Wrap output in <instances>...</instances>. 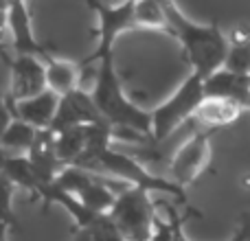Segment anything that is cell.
<instances>
[{
    "label": "cell",
    "instance_id": "obj_29",
    "mask_svg": "<svg viewBox=\"0 0 250 241\" xmlns=\"http://www.w3.org/2000/svg\"><path fill=\"white\" fill-rule=\"evenodd\" d=\"M248 77H250V75H248Z\"/></svg>",
    "mask_w": 250,
    "mask_h": 241
},
{
    "label": "cell",
    "instance_id": "obj_14",
    "mask_svg": "<svg viewBox=\"0 0 250 241\" xmlns=\"http://www.w3.org/2000/svg\"><path fill=\"white\" fill-rule=\"evenodd\" d=\"M242 105L233 103V101H224V99H204V103L198 108L193 120L200 127L208 129V132H215L220 127L226 125H233L235 120L242 114Z\"/></svg>",
    "mask_w": 250,
    "mask_h": 241
},
{
    "label": "cell",
    "instance_id": "obj_22",
    "mask_svg": "<svg viewBox=\"0 0 250 241\" xmlns=\"http://www.w3.org/2000/svg\"><path fill=\"white\" fill-rule=\"evenodd\" d=\"M224 68L237 75H250V44H233L229 48Z\"/></svg>",
    "mask_w": 250,
    "mask_h": 241
},
{
    "label": "cell",
    "instance_id": "obj_20",
    "mask_svg": "<svg viewBox=\"0 0 250 241\" xmlns=\"http://www.w3.org/2000/svg\"><path fill=\"white\" fill-rule=\"evenodd\" d=\"M73 241H125L119 233V228L114 226V221L110 220V215H101L97 221H92L88 228L75 230Z\"/></svg>",
    "mask_w": 250,
    "mask_h": 241
},
{
    "label": "cell",
    "instance_id": "obj_27",
    "mask_svg": "<svg viewBox=\"0 0 250 241\" xmlns=\"http://www.w3.org/2000/svg\"><path fill=\"white\" fill-rule=\"evenodd\" d=\"M0 241H7V237H0Z\"/></svg>",
    "mask_w": 250,
    "mask_h": 241
},
{
    "label": "cell",
    "instance_id": "obj_24",
    "mask_svg": "<svg viewBox=\"0 0 250 241\" xmlns=\"http://www.w3.org/2000/svg\"><path fill=\"white\" fill-rule=\"evenodd\" d=\"M7 16H9V2H0V38L7 31Z\"/></svg>",
    "mask_w": 250,
    "mask_h": 241
},
{
    "label": "cell",
    "instance_id": "obj_28",
    "mask_svg": "<svg viewBox=\"0 0 250 241\" xmlns=\"http://www.w3.org/2000/svg\"><path fill=\"white\" fill-rule=\"evenodd\" d=\"M0 40H2V38H0ZM0 53H2V48H0Z\"/></svg>",
    "mask_w": 250,
    "mask_h": 241
},
{
    "label": "cell",
    "instance_id": "obj_10",
    "mask_svg": "<svg viewBox=\"0 0 250 241\" xmlns=\"http://www.w3.org/2000/svg\"><path fill=\"white\" fill-rule=\"evenodd\" d=\"M7 31L11 35V46L16 51V55H31V57H42V60L48 55L46 48L35 40L29 7L24 2H20V0L9 2Z\"/></svg>",
    "mask_w": 250,
    "mask_h": 241
},
{
    "label": "cell",
    "instance_id": "obj_8",
    "mask_svg": "<svg viewBox=\"0 0 250 241\" xmlns=\"http://www.w3.org/2000/svg\"><path fill=\"white\" fill-rule=\"evenodd\" d=\"M11 83H9V99L13 103L26 101L48 90L46 86V64L42 57L16 55L11 61Z\"/></svg>",
    "mask_w": 250,
    "mask_h": 241
},
{
    "label": "cell",
    "instance_id": "obj_17",
    "mask_svg": "<svg viewBox=\"0 0 250 241\" xmlns=\"http://www.w3.org/2000/svg\"><path fill=\"white\" fill-rule=\"evenodd\" d=\"M38 132L40 129L31 127L24 120L13 119V123L9 125L7 132L0 138V147H2L4 154H9V156H26L31 151V147H33Z\"/></svg>",
    "mask_w": 250,
    "mask_h": 241
},
{
    "label": "cell",
    "instance_id": "obj_5",
    "mask_svg": "<svg viewBox=\"0 0 250 241\" xmlns=\"http://www.w3.org/2000/svg\"><path fill=\"white\" fill-rule=\"evenodd\" d=\"M125 241H149L156 226V202L147 191L127 189L121 191L114 208L108 213Z\"/></svg>",
    "mask_w": 250,
    "mask_h": 241
},
{
    "label": "cell",
    "instance_id": "obj_18",
    "mask_svg": "<svg viewBox=\"0 0 250 241\" xmlns=\"http://www.w3.org/2000/svg\"><path fill=\"white\" fill-rule=\"evenodd\" d=\"M55 151L64 167L77 164V160L82 158L83 151H86V125H83V127L64 129V132L55 134Z\"/></svg>",
    "mask_w": 250,
    "mask_h": 241
},
{
    "label": "cell",
    "instance_id": "obj_21",
    "mask_svg": "<svg viewBox=\"0 0 250 241\" xmlns=\"http://www.w3.org/2000/svg\"><path fill=\"white\" fill-rule=\"evenodd\" d=\"M13 191H16V184L4 173H0V237H7V230L16 224L11 208Z\"/></svg>",
    "mask_w": 250,
    "mask_h": 241
},
{
    "label": "cell",
    "instance_id": "obj_3",
    "mask_svg": "<svg viewBox=\"0 0 250 241\" xmlns=\"http://www.w3.org/2000/svg\"><path fill=\"white\" fill-rule=\"evenodd\" d=\"M86 171L99 173L105 178H114V180H121L125 184L134 186V189L147 191V193H167V195H176L180 202H185V189H180L178 184H173L169 178L165 176H154L149 173L136 158H129L127 154L108 147L105 151H101L99 156L90 160L86 164Z\"/></svg>",
    "mask_w": 250,
    "mask_h": 241
},
{
    "label": "cell",
    "instance_id": "obj_19",
    "mask_svg": "<svg viewBox=\"0 0 250 241\" xmlns=\"http://www.w3.org/2000/svg\"><path fill=\"white\" fill-rule=\"evenodd\" d=\"M136 26L138 29H158L169 33V22L163 2H156V0L136 2Z\"/></svg>",
    "mask_w": 250,
    "mask_h": 241
},
{
    "label": "cell",
    "instance_id": "obj_12",
    "mask_svg": "<svg viewBox=\"0 0 250 241\" xmlns=\"http://www.w3.org/2000/svg\"><path fill=\"white\" fill-rule=\"evenodd\" d=\"M204 95L207 99H224L250 108V77L222 68L204 81Z\"/></svg>",
    "mask_w": 250,
    "mask_h": 241
},
{
    "label": "cell",
    "instance_id": "obj_6",
    "mask_svg": "<svg viewBox=\"0 0 250 241\" xmlns=\"http://www.w3.org/2000/svg\"><path fill=\"white\" fill-rule=\"evenodd\" d=\"M88 7L97 13V48L86 60V66L92 61H104L112 57V48L117 38L125 31L138 29L136 26V2H121V4H108V2H88Z\"/></svg>",
    "mask_w": 250,
    "mask_h": 241
},
{
    "label": "cell",
    "instance_id": "obj_26",
    "mask_svg": "<svg viewBox=\"0 0 250 241\" xmlns=\"http://www.w3.org/2000/svg\"><path fill=\"white\" fill-rule=\"evenodd\" d=\"M176 241H189L185 235V230H182V217L176 221Z\"/></svg>",
    "mask_w": 250,
    "mask_h": 241
},
{
    "label": "cell",
    "instance_id": "obj_4",
    "mask_svg": "<svg viewBox=\"0 0 250 241\" xmlns=\"http://www.w3.org/2000/svg\"><path fill=\"white\" fill-rule=\"evenodd\" d=\"M204 79L191 73L185 81L178 86V90L169 97L165 103L156 105L151 110V142H163L169 138L182 123L193 120L198 108L204 103Z\"/></svg>",
    "mask_w": 250,
    "mask_h": 241
},
{
    "label": "cell",
    "instance_id": "obj_23",
    "mask_svg": "<svg viewBox=\"0 0 250 241\" xmlns=\"http://www.w3.org/2000/svg\"><path fill=\"white\" fill-rule=\"evenodd\" d=\"M13 123V112H11V103H9V97L2 90V79H0V138L7 132V127Z\"/></svg>",
    "mask_w": 250,
    "mask_h": 241
},
{
    "label": "cell",
    "instance_id": "obj_25",
    "mask_svg": "<svg viewBox=\"0 0 250 241\" xmlns=\"http://www.w3.org/2000/svg\"><path fill=\"white\" fill-rule=\"evenodd\" d=\"M239 189L246 191V193H250V171L239 176Z\"/></svg>",
    "mask_w": 250,
    "mask_h": 241
},
{
    "label": "cell",
    "instance_id": "obj_2",
    "mask_svg": "<svg viewBox=\"0 0 250 241\" xmlns=\"http://www.w3.org/2000/svg\"><path fill=\"white\" fill-rule=\"evenodd\" d=\"M99 114L112 127H129L151 138V110L138 108L125 95L121 77L114 68V57L99 61L95 73V81L90 88Z\"/></svg>",
    "mask_w": 250,
    "mask_h": 241
},
{
    "label": "cell",
    "instance_id": "obj_1",
    "mask_svg": "<svg viewBox=\"0 0 250 241\" xmlns=\"http://www.w3.org/2000/svg\"><path fill=\"white\" fill-rule=\"evenodd\" d=\"M165 13L169 22V33L176 35V40L182 44L185 60L189 61L191 70L198 77L207 81L211 75L224 68L226 55H229V38L220 31V26L213 24H198L189 20L180 7L173 2H163Z\"/></svg>",
    "mask_w": 250,
    "mask_h": 241
},
{
    "label": "cell",
    "instance_id": "obj_9",
    "mask_svg": "<svg viewBox=\"0 0 250 241\" xmlns=\"http://www.w3.org/2000/svg\"><path fill=\"white\" fill-rule=\"evenodd\" d=\"M101 120H104V117H101L99 110H97L90 90L79 88V90L62 97L57 117L51 125V132L60 134V132H64V129L83 127V125H95V123H101Z\"/></svg>",
    "mask_w": 250,
    "mask_h": 241
},
{
    "label": "cell",
    "instance_id": "obj_15",
    "mask_svg": "<svg viewBox=\"0 0 250 241\" xmlns=\"http://www.w3.org/2000/svg\"><path fill=\"white\" fill-rule=\"evenodd\" d=\"M44 64H46V86H48V90H53L55 95L66 97L82 88L79 86V81H82L79 68L73 61L60 60V57L48 53V55L44 57Z\"/></svg>",
    "mask_w": 250,
    "mask_h": 241
},
{
    "label": "cell",
    "instance_id": "obj_16",
    "mask_svg": "<svg viewBox=\"0 0 250 241\" xmlns=\"http://www.w3.org/2000/svg\"><path fill=\"white\" fill-rule=\"evenodd\" d=\"M2 173L9 178V180L16 184V189H26L38 198L40 191L44 189L46 184H42L35 173L33 164L26 156H7V162L2 167Z\"/></svg>",
    "mask_w": 250,
    "mask_h": 241
},
{
    "label": "cell",
    "instance_id": "obj_13",
    "mask_svg": "<svg viewBox=\"0 0 250 241\" xmlns=\"http://www.w3.org/2000/svg\"><path fill=\"white\" fill-rule=\"evenodd\" d=\"M40 200H42L44 206H51V204H57V206L66 208V211L70 213V217H73L75 221V228L77 230H83L88 228V226L92 224V221H97L101 215H97V213H92L90 208L86 206V204L82 202V200L77 198V195L68 193V191L60 189V186L53 182V184H46L42 191H40L38 195Z\"/></svg>",
    "mask_w": 250,
    "mask_h": 241
},
{
    "label": "cell",
    "instance_id": "obj_11",
    "mask_svg": "<svg viewBox=\"0 0 250 241\" xmlns=\"http://www.w3.org/2000/svg\"><path fill=\"white\" fill-rule=\"evenodd\" d=\"M60 95H55L53 90H44L42 95L33 97V99L18 101V103L9 99V103H11L13 119L24 120L35 129H51L53 120L57 117V110H60Z\"/></svg>",
    "mask_w": 250,
    "mask_h": 241
},
{
    "label": "cell",
    "instance_id": "obj_7",
    "mask_svg": "<svg viewBox=\"0 0 250 241\" xmlns=\"http://www.w3.org/2000/svg\"><path fill=\"white\" fill-rule=\"evenodd\" d=\"M211 134L208 129H200L176 151L169 162V180L173 184L187 189L204 173L211 160Z\"/></svg>",
    "mask_w": 250,
    "mask_h": 241
}]
</instances>
